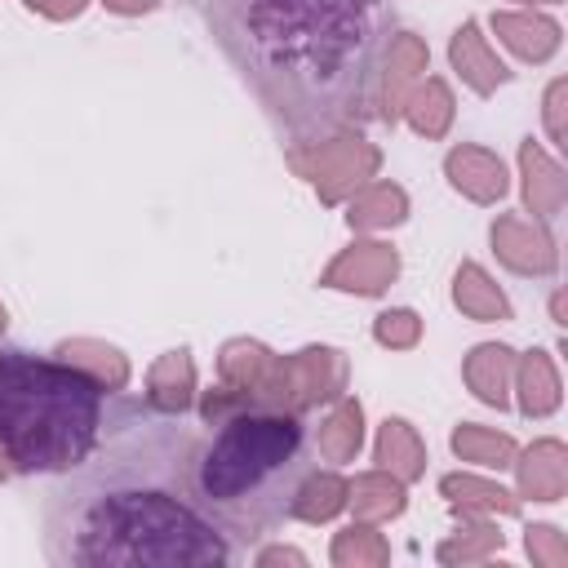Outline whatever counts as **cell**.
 I'll return each instance as SVG.
<instances>
[{"label": "cell", "instance_id": "6da1fadb", "mask_svg": "<svg viewBox=\"0 0 568 568\" xmlns=\"http://www.w3.org/2000/svg\"><path fill=\"white\" fill-rule=\"evenodd\" d=\"M200 426L151 404H120L84 462L49 493L44 550L53 564H226L235 546L191 501Z\"/></svg>", "mask_w": 568, "mask_h": 568}, {"label": "cell", "instance_id": "8992f818", "mask_svg": "<svg viewBox=\"0 0 568 568\" xmlns=\"http://www.w3.org/2000/svg\"><path fill=\"white\" fill-rule=\"evenodd\" d=\"M448 173H453V182H457V186H466L475 200H493V195H501V191H506L501 164H497L493 155H484V151H453Z\"/></svg>", "mask_w": 568, "mask_h": 568}, {"label": "cell", "instance_id": "30bf717a", "mask_svg": "<svg viewBox=\"0 0 568 568\" xmlns=\"http://www.w3.org/2000/svg\"><path fill=\"white\" fill-rule=\"evenodd\" d=\"M497 27L501 31H510L506 40L524 53V58H532V62H541V58H550L555 53V44H559V27L555 22H546V18H497Z\"/></svg>", "mask_w": 568, "mask_h": 568}, {"label": "cell", "instance_id": "2e32d148", "mask_svg": "<svg viewBox=\"0 0 568 568\" xmlns=\"http://www.w3.org/2000/svg\"><path fill=\"white\" fill-rule=\"evenodd\" d=\"M377 337L382 342H395V346H408L417 337V315L413 311H390L377 320Z\"/></svg>", "mask_w": 568, "mask_h": 568}, {"label": "cell", "instance_id": "8fae6325", "mask_svg": "<svg viewBox=\"0 0 568 568\" xmlns=\"http://www.w3.org/2000/svg\"><path fill=\"white\" fill-rule=\"evenodd\" d=\"M493 240H497L501 257H506L515 271H550L537 253H528V244H550L541 231H528L524 222H501V226H493Z\"/></svg>", "mask_w": 568, "mask_h": 568}, {"label": "cell", "instance_id": "52a82bcc", "mask_svg": "<svg viewBox=\"0 0 568 568\" xmlns=\"http://www.w3.org/2000/svg\"><path fill=\"white\" fill-rule=\"evenodd\" d=\"M564 448L555 439L537 444L528 453V466H524V493H532L537 501H555L564 493Z\"/></svg>", "mask_w": 568, "mask_h": 568}, {"label": "cell", "instance_id": "ba28073f", "mask_svg": "<svg viewBox=\"0 0 568 568\" xmlns=\"http://www.w3.org/2000/svg\"><path fill=\"white\" fill-rule=\"evenodd\" d=\"M524 169H528V209L541 213V217H555L559 195H564L559 169H555L537 146H524Z\"/></svg>", "mask_w": 568, "mask_h": 568}, {"label": "cell", "instance_id": "5b68a950", "mask_svg": "<svg viewBox=\"0 0 568 568\" xmlns=\"http://www.w3.org/2000/svg\"><path fill=\"white\" fill-rule=\"evenodd\" d=\"M453 62H457V71H466V80H470L479 93H488L497 80H506V67L484 49L475 22H466V27L457 31V40H453Z\"/></svg>", "mask_w": 568, "mask_h": 568}, {"label": "cell", "instance_id": "7c38bea8", "mask_svg": "<svg viewBox=\"0 0 568 568\" xmlns=\"http://www.w3.org/2000/svg\"><path fill=\"white\" fill-rule=\"evenodd\" d=\"M506 355H510L506 346H479L470 355V364H479V368H466V377L479 390V399H488V404H506V390H501V377H506V364H510Z\"/></svg>", "mask_w": 568, "mask_h": 568}, {"label": "cell", "instance_id": "3957f363", "mask_svg": "<svg viewBox=\"0 0 568 568\" xmlns=\"http://www.w3.org/2000/svg\"><path fill=\"white\" fill-rule=\"evenodd\" d=\"M102 430V382L31 351L0 355V453L18 470H71Z\"/></svg>", "mask_w": 568, "mask_h": 568}, {"label": "cell", "instance_id": "7a4b0ae2", "mask_svg": "<svg viewBox=\"0 0 568 568\" xmlns=\"http://www.w3.org/2000/svg\"><path fill=\"white\" fill-rule=\"evenodd\" d=\"M306 475V426L293 413L248 404V390L204 399V426L186 470L191 501L235 550L293 515Z\"/></svg>", "mask_w": 568, "mask_h": 568}, {"label": "cell", "instance_id": "e0dca14e", "mask_svg": "<svg viewBox=\"0 0 568 568\" xmlns=\"http://www.w3.org/2000/svg\"><path fill=\"white\" fill-rule=\"evenodd\" d=\"M27 4H31V9H49V13H58V18L84 9V0H27Z\"/></svg>", "mask_w": 568, "mask_h": 568}, {"label": "cell", "instance_id": "9a60e30c", "mask_svg": "<svg viewBox=\"0 0 568 568\" xmlns=\"http://www.w3.org/2000/svg\"><path fill=\"white\" fill-rule=\"evenodd\" d=\"M320 448H328L333 457H351V453L359 448V404H346V408L328 422V430L320 435Z\"/></svg>", "mask_w": 568, "mask_h": 568}, {"label": "cell", "instance_id": "5bb4252c", "mask_svg": "<svg viewBox=\"0 0 568 568\" xmlns=\"http://www.w3.org/2000/svg\"><path fill=\"white\" fill-rule=\"evenodd\" d=\"M453 448L466 453V457H475V462H484V466H506V457H510V439L506 435H488L479 426L457 430L453 435Z\"/></svg>", "mask_w": 568, "mask_h": 568}, {"label": "cell", "instance_id": "ac0fdd59", "mask_svg": "<svg viewBox=\"0 0 568 568\" xmlns=\"http://www.w3.org/2000/svg\"><path fill=\"white\" fill-rule=\"evenodd\" d=\"M111 9H124V13H138V9H151L155 0H106Z\"/></svg>", "mask_w": 568, "mask_h": 568}, {"label": "cell", "instance_id": "4fadbf2b", "mask_svg": "<svg viewBox=\"0 0 568 568\" xmlns=\"http://www.w3.org/2000/svg\"><path fill=\"white\" fill-rule=\"evenodd\" d=\"M524 413H550L555 404H559V386H555V373H550V364L541 359V351H532L528 355V364H524Z\"/></svg>", "mask_w": 568, "mask_h": 568}, {"label": "cell", "instance_id": "277c9868", "mask_svg": "<svg viewBox=\"0 0 568 568\" xmlns=\"http://www.w3.org/2000/svg\"><path fill=\"white\" fill-rule=\"evenodd\" d=\"M390 275H395V253L382 248V244H364V248L346 253V257L328 271V284L359 288V293H377V288H386Z\"/></svg>", "mask_w": 568, "mask_h": 568}, {"label": "cell", "instance_id": "9c48e42d", "mask_svg": "<svg viewBox=\"0 0 568 568\" xmlns=\"http://www.w3.org/2000/svg\"><path fill=\"white\" fill-rule=\"evenodd\" d=\"M457 306H466L479 320H506V311H510L506 297L488 284V275L479 266H462L457 271Z\"/></svg>", "mask_w": 568, "mask_h": 568}]
</instances>
